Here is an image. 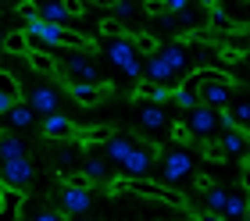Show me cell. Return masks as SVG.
<instances>
[{"label":"cell","instance_id":"obj_28","mask_svg":"<svg viewBox=\"0 0 250 221\" xmlns=\"http://www.w3.org/2000/svg\"><path fill=\"white\" fill-rule=\"evenodd\" d=\"M0 93H7V97L21 100V86H18V79L11 75V72H0Z\"/></svg>","mask_w":250,"mask_h":221},{"label":"cell","instance_id":"obj_19","mask_svg":"<svg viewBox=\"0 0 250 221\" xmlns=\"http://www.w3.org/2000/svg\"><path fill=\"white\" fill-rule=\"evenodd\" d=\"M18 157H29L25 143H21L18 136H0V164H4V161H18Z\"/></svg>","mask_w":250,"mask_h":221},{"label":"cell","instance_id":"obj_21","mask_svg":"<svg viewBox=\"0 0 250 221\" xmlns=\"http://www.w3.org/2000/svg\"><path fill=\"white\" fill-rule=\"evenodd\" d=\"M0 46H4V50L7 54H29V40H25V32H21V29H15V32H4V43H0Z\"/></svg>","mask_w":250,"mask_h":221},{"label":"cell","instance_id":"obj_10","mask_svg":"<svg viewBox=\"0 0 250 221\" xmlns=\"http://www.w3.org/2000/svg\"><path fill=\"white\" fill-rule=\"evenodd\" d=\"M64 72L72 75L75 82H83V86H100V68H97L93 61H86L83 54H68Z\"/></svg>","mask_w":250,"mask_h":221},{"label":"cell","instance_id":"obj_30","mask_svg":"<svg viewBox=\"0 0 250 221\" xmlns=\"http://www.w3.org/2000/svg\"><path fill=\"white\" fill-rule=\"evenodd\" d=\"M100 32H104L107 40H115V36H125V25H118V21L104 18V21H100Z\"/></svg>","mask_w":250,"mask_h":221},{"label":"cell","instance_id":"obj_25","mask_svg":"<svg viewBox=\"0 0 250 221\" xmlns=\"http://www.w3.org/2000/svg\"><path fill=\"white\" fill-rule=\"evenodd\" d=\"M136 15V4H129V0H115V4H111V21H129Z\"/></svg>","mask_w":250,"mask_h":221},{"label":"cell","instance_id":"obj_1","mask_svg":"<svg viewBox=\"0 0 250 221\" xmlns=\"http://www.w3.org/2000/svg\"><path fill=\"white\" fill-rule=\"evenodd\" d=\"M143 75H146V82L150 86H165V89H175L172 82L179 75H189V54H186V46H157V54L154 57H146V64H143Z\"/></svg>","mask_w":250,"mask_h":221},{"label":"cell","instance_id":"obj_17","mask_svg":"<svg viewBox=\"0 0 250 221\" xmlns=\"http://www.w3.org/2000/svg\"><path fill=\"white\" fill-rule=\"evenodd\" d=\"M222 218L225 221H243L247 218V193H243V185H240V189H236V193H229V196H225V207H222Z\"/></svg>","mask_w":250,"mask_h":221},{"label":"cell","instance_id":"obj_24","mask_svg":"<svg viewBox=\"0 0 250 221\" xmlns=\"http://www.w3.org/2000/svg\"><path fill=\"white\" fill-rule=\"evenodd\" d=\"M129 40H132V50H136V54H146V57L157 54V40L146 36V32H129Z\"/></svg>","mask_w":250,"mask_h":221},{"label":"cell","instance_id":"obj_15","mask_svg":"<svg viewBox=\"0 0 250 221\" xmlns=\"http://www.w3.org/2000/svg\"><path fill=\"white\" fill-rule=\"evenodd\" d=\"M43 132L50 139H79V129L64 118V114H50V118L43 121Z\"/></svg>","mask_w":250,"mask_h":221},{"label":"cell","instance_id":"obj_13","mask_svg":"<svg viewBox=\"0 0 250 221\" xmlns=\"http://www.w3.org/2000/svg\"><path fill=\"white\" fill-rule=\"evenodd\" d=\"M218 146H222L225 157H240V164L247 161V132H243V129H225Z\"/></svg>","mask_w":250,"mask_h":221},{"label":"cell","instance_id":"obj_35","mask_svg":"<svg viewBox=\"0 0 250 221\" xmlns=\"http://www.w3.org/2000/svg\"><path fill=\"white\" fill-rule=\"evenodd\" d=\"M172 132H175V139H179V143H186V139H189V132H186V125H175Z\"/></svg>","mask_w":250,"mask_h":221},{"label":"cell","instance_id":"obj_9","mask_svg":"<svg viewBox=\"0 0 250 221\" xmlns=\"http://www.w3.org/2000/svg\"><path fill=\"white\" fill-rule=\"evenodd\" d=\"M58 203H61V214H86L89 211V203H93V196H89L86 185H61V193H58Z\"/></svg>","mask_w":250,"mask_h":221},{"label":"cell","instance_id":"obj_31","mask_svg":"<svg viewBox=\"0 0 250 221\" xmlns=\"http://www.w3.org/2000/svg\"><path fill=\"white\" fill-rule=\"evenodd\" d=\"M204 157H208V161H218V164H225V161H229V157L222 154V146H218V143H211L208 150H204Z\"/></svg>","mask_w":250,"mask_h":221},{"label":"cell","instance_id":"obj_12","mask_svg":"<svg viewBox=\"0 0 250 221\" xmlns=\"http://www.w3.org/2000/svg\"><path fill=\"white\" fill-rule=\"evenodd\" d=\"M132 146H136L132 136H125V132H107V139H104V161H111V164H122V161L129 157Z\"/></svg>","mask_w":250,"mask_h":221},{"label":"cell","instance_id":"obj_14","mask_svg":"<svg viewBox=\"0 0 250 221\" xmlns=\"http://www.w3.org/2000/svg\"><path fill=\"white\" fill-rule=\"evenodd\" d=\"M115 86H107V82H100V86H83V82H68V93L83 103V107H93V103L104 97V93H111Z\"/></svg>","mask_w":250,"mask_h":221},{"label":"cell","instance_id":"obj_23","mask_svg":"<svg viewBox=\"0 0 250 221\" xmlns=\"http://www.w3.org/2000/svg\"><path fill=\"white\" fill-rule=\"evenodd\" d=\"M225 114H229L232 129H243V132H247V125H250V103H247L243 97L236 100V107H232V111H225Z\"/></svg>","mask_w":250,"mask_h":221},{"label":"cell","instance_id":"obj_11","mask_svg":"<svg viewBox=\"0 0 250 221\" xmlns=\"http://www.w3.org/2000/svg\"><path fill=\"white\" fill-rule=\"evenodd\" d=\"M58 89H54V86H36V89H32L29 93V103H25V107L32 111V114H47V118H50V114H58Z\"/></svg>","mask_w":250,"mask_h":221},{"label":"cell","instance_id":"obj_29","mask_svg":"<svg viewBox=\"0 0 250 221\" xmlns=\"http://www.w3.org/2000/svg\"><path fill=\"white\" fill-rule=\"evenodd\" d=\"M225 189H208V207H211V214H222V207H225Z\"/></svg>","mask_w":250,"mask_h":221},{"label":"cell","instance_id":"obj_16","mask_svg":"<svg viewBox=\"0 0 250 221\" xmlns=\"http://www.w3.org/2000/svg\"><path fill=\"white\" fill-rule=\"evenodd\" d=\"M21 218V193L0 185V221H18Z\"/></svg>","mask_w":250,"mask_h":221},{"label":"cell","instance_id":"obj_5","mask_svg":"<svg viewBox=\"0 0 250 221\" xmlns=\"http://www.w3.org/2000/svg\"><path fill=\"white\" fill-rule=\"evenodd\" d=\"M154 161H157V146H154V143H136V146L129 150V157L122 161V171H125V179H136V182H143V179L154 171Z\"/></svg>","mask_w":250,"mask_h":221},{"label":"cell","instance_id":"obj_22","mask_svg":"<svg viewBox=\"0 0 250 221\" xmlns=\"http://www.w3.org/2000/svg\"><path fill=\"white\" fill-rule=\"evenodd\" d=\"M7 121H11V125H15V129H29V125H32V121H36V114H32V111L25 107V103H21V100H18V103H15V107H11V111H7Z\"/></svg>","mask_w":250,"mask_h":221},{"label":"cell","instance_id":"obj_33","mask_svg":"<svg viewBox=\"0 0 250 221\" xmlns=\"http://www.w3.org/2000/svg\"><path fill=\"white\" fill-rule=\"evenodd\" d=\"M193 185H197L200 193H208V189H214V182H211L208 175H197V179H193Z\"/></svg>","mask_w":250,"mask_h":221},{"label":"cell","instance_id":"obj_20","mask_svg":"<svg viewBox=\"0 0 250 221\" xmlns=\"http://www.w3.org/2000/svg\"><path fill=\"white\" fill-rule=\"evenodd\" d=\"M83 179L93 185V182H104L107 179V161L104 157H89L86 164H83Z\"/></svg>","mask_w":250,"mask_h":221},{"label":"cell","instance_id":"obj_27","mask_svg":"<svg viewBox=\"0 0 250 221\" xmlns=\"http://www.w3.org/2000/svg\"><path fill=\"white\" fill-rule=\"evenodd\" d=\"M172 100H175L183 111H193V107L200 103V100H197V93H189V89H183V86H175V89H172Z\"/></svg>","mask_w":250,"mask_h":221},{"label":"cell","instance_id":"obj_34","mask_svg":"<svg viewBox=\"0 0 250 221\" xmlns=\"http://www.w3.org/2000/svg\"><path fill=\"white\" fill-rule=\"evenodd\" d=\"M15 103H18L15 97H7V93H0V114H7L11 107H15Z\"/></svg>","mask_w":250,"mask_h":221},{"label":"cell","instance_id":"obj_36","mask_svg":"<svg viewBox=\"0 0 250 221\" xmlns=\"http://www.w3.org/2000/svg\"><path fill=\"white\" fill-rule=\"evenodd\" d=\"M197 221H225L222 214H197Z\"/></svg>","mask_w":250,"mask_h":221},{"label":"cell","instance_id":"obj_37","mask_svg":"<svg viewBox=\"0 0 250 221\" xmlns=\"http://www.w3.org/2000/svg\"><path fill=\"white\" fill-rule=\"evenodd\" d=\"M0 43H4V29H0Z\"/></svg>","mask_w":250,"mask_h":221},{"label":"cell","instance_id":"obj_3","mask_svg":"<svg viewBox=\"0 0 250 221\" xmlns=\"http://www.w3.org/2000/svg\"><path fill=\"white\" fill-rule=\"evenodd\" d=\"M193 171V157L189 150H157V179L168 185H179Z\"/></svg>","mask_w":250,"mask_h":221},{"label":"cell","instance_id":"obj_8","mask_svg":"<svg viewBox=\"0 0 250 221\" xmlns=\"http://www.w3.org/2000/svg\"><path fill=\"white\" fill-rule=\"evenodd\" d=\"M111 193H143V196H157V200H168L175 207H186V200L165 185H150V182H136V179H122V182H111Z\"/></svg>","mask_w":250,"mask_h":221},{"label":"cell","instance_id":"obj_32","mask_svg":"<svg viewBox=\"0 0 250 221\" xmlns=\"http://www.w3.org/2000/svg\"><path fill=\"white\" fill-rule=\"evenodd\" d=\"M29 221H64V214H58V211H40L36 218H29Z\"/></svg>","mask_w":250,"mask_h":221},{"label":"cell","instance_id":"obj_4","mask_svg":"<svg viewBox=\"0 0 250 221\" xmlns=\"http://www.w3.org/2000/svg\"><path fill=\"white\" fill-rule=\"evenodd\" d=\"M107 57H111V64L118 68V72H125L129 79H140L143 75V64H140V54L132 50V40L129 36H115V40H107Z\"/></svg>","mask_w":250,"mask_h":221},{"label":"cell","instance_id":"obj_2","mask_svg":"<svg viewBox=\"0 0 250 221\" xmlns=\"http://www.w3.org/2000/svg\"><path fill=\"white\" fill-rule=\"evenodd\" d=\"M197 100L200 107H211V111H229V100H232V79L214 72V68H204L197 72Z\"/></svg>","mask_w":250,"mask_h":221},{"label":"cell","instance_id":"obj_7","mask_svg":"<svg viewBox=\"0 0 250 221\" xmlns=\"http://www.w3.org/2000/svg\"><path fill=\"white\" fill-rule=\"evenodd\" d=\"M186 132H189V139H193V136H200V139L218 136V132H222V125H218V111L200 107V103H197V107L186 114Z\"/></svg>","mask_w":250,"mask_h":221},{"label":"cell","instance_id":"obj_6","mask_svg":"<svg viewBox=\"0 0 250 221\" xmlns=\"http://www.w3.org/2000/svg\"><path fill=\"white\" fill-rule=\"evenodd\" d=\"M32 179H36V168H32L29 157H18V161H4L0 164V185L4 189H15V193H25Z\"/></svg>","mask_w":250,"mask_h":221},{"label":"cell","instance_id":"obj_18","mask_svg":"<svg viewBox=\"0 0 250 221\" xmlns=\"http://www.w3.org/2000/svg\"><path fill=\"white\" fill-rule=\"evenodd\" d=\"M140 125H143V129H150V132H157V129H165V125H168V114L157 107V103H143V107H140Z\"/></svg>","mask_w":250,"mask_h":221},{"label":"cell","instance_id":"obj_26","mask_svg":"<svg viewBox=\"0 0 250 221\" xmlns=\"http://www.w3.org/2000/svg\"><path fill=\"white\" fill-rule=\"evenodd\" d=\"M25 57H29V64H32V68H36V72H43V75H50V72H54V57H50V54H40V50H29Z\"/></svg>","mask_w":250,"mask_h":221}]
</instances>
